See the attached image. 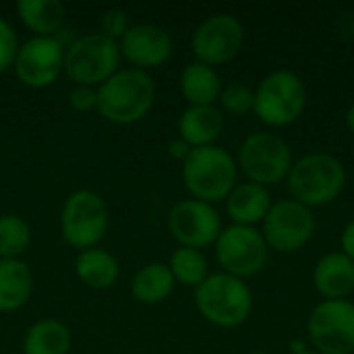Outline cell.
Here are the masks:
<instances>
[{"mask_svg": "<svg viewBox=\"0 0 354 354\" xmlns=\"http://www.w3.org/2000/svg\"><path fill=\"white\" fill-rule=\"evenodd\" d=\"M120 58L118 41L106 37L102 31L85 33L75 37L64 50L62 73H66L75 85L100 87L120 68Z\"/></svg>", "mask_w": 354, "mask_h": 354, "instance_id": "cell-5", "label": "cell"}, {"mask_svg": "<svg viewBox=\"0 0 354 354\" xmlns=\"http://www.w3.org/2000/svg\"><path fill=\"white\" fill-rule=\"evenodd\" d=\"M251 354H266V353H251Z\"/></svg>", "mask_w": 354, "mask_h": 354, "instance_id": "cell-36", "label": "cell"}, {"mask_svg": "<svg viewBox=\"0 0 354 354\" xmlns=\"http://www.w3.org/2000/svg\"><path fill=\"white\" fill-rule=\"evenodd\" d=\"M17 52H19L17 33H15L12 25L0 17V73H4L6 68H10L15 64Z\"/></svg>", "mask_w": 354, "mask_h": 354, "instance_id": "cell-28", "label": "cell"}, {"mask_svg": "<svg viewBox=\"0 0 354 354\" xmlns=\"http://www.w3.org/2000/svg\"><path fill=\"white\" fill-rule=\"evenodd\" d=\"M313 284L326 301L346 299L354 290V261L342 251L324 255L315 266Z\"/></svg>", "mask_w": 354, "mask_h": 354, "instance_id": "cell-16", "label": "cell"}, {"mask_svg": "<svg viewBox=\"0 0 354 354\" xmlns=\"http://www.w3.org/2000/svg\"><path fill=\"white\" fill-rule=\"evenodd\" d=\"M239 166L234 158L218 147H195L183 162V180L193 199L218 203L236 187Z\"/></svg>", "mask_w": 354, "mask_h": 354, "instance_id": "cell-2", "label": "cell"}, {"mask_svg": "<svg viewBox=\"0 0 354 354\" xmlns=\"http://www.w3.org/2000/svg\"><path fill=\"white\" fill-rule=\"evenodd\" d=\"M172 276L176 282L185 286H199L209 274H207V259L201 251L189 249V247H178L168 263Z\"/></svg>", "mask_w": 354, "mask_h": 354, "instance_id": "cell-26", "label": "cell"}, {"mask_svg": "<svg viewBox=\"0 0 354 354\" xmlns=\"http://www.w3.org/2000/svg\"><path fill=\"white\" fill-rule=\"evenodd\" d=\"M71 332L58 319L35 322L23 338V354H68Z\"/></svg>", "mask_w": 354, "mask_h": 354, "instance_id": "cell-24", "label": "cell"}, {"mask_svg": "<svg viewBox=\"0 0 354 354\" xmlns=\"http://www.w3.org/2000/svg\"><path fill=\"white\" fill-rule=\"evenodd\" d=\"M68 106L77 112H89L97 106V87L75 85L68 91Z\"/></svg>", "mask_w": 354, "mask_h": 354, "instance_id": "cell-30", "label": "cell"}, {"mask_svg": "<svg viewBox=\"0 0 354 354\" xmlns=\"http://www.w3.org/2000/svg\"><path fill=\"white\" fill-rule=\"evenodd\" d=\"M120 54L133 64V68H156L172 56L170 33L153 23H135L118 39Z\"/></svg>", "mask_w": 354, "mask_h": 354, "instance_id": "cell-15", "label": "cell"}, {"mask_svg": "<svg viewBox=\"0 0 354 354\" xmlns=\"http://www.w3.org/2000/svg\"><path fill=\"white\" fill-rule=\"evenodd\" d=\"M156 100V83L147 71L118 68L97 87L100 116L114 124H133L145 118Z\"/></svg>", "mask_w": 354, "mask_h": 354, "instance_id": "cell-1", "label": "cell"}, {"mask_svg": "<svg viewBox=\"0 0 354 354\" xmlns=\"http://www.w3.org/2000/svg\"><path fill=\"white\" fill-rule=\"evenodd\" d=\"M286 185L292 199L311 209L338 199L346 185V170L330 153H309L292 164Z\"/></svg>", "mask_w": 354, "mask_h": 354, "instance_id": "cell-3", "label": "cell"}, {"mask_svg": "<svg viewBox=\"0 0 354 354\" xmlns=\"http://www.w3.org/2000/svg\"><path fill=\"white\" fill-rule=\"evenodd\" d=\"M168 228L180 247L201 251L209 245H216L222 232V220L212 203L183 199L170 209Z\"/></svg>", "mask_w": 354, "mask_h": 354, "instance_id": "cell-14", "label": "cell"}, {"mask_svg": "<svg viewBox=\"0 0 354 354\" xmlns=\"http://www.w3.org/2000/svg\"><path fill=\"white\" fill-rule=\"evenodd\" d=\"M268 243L263 234L253 226H228L222 228L216 241V259L224 274L234 278H251L259 274L268 263Z\"/></svg>", "mask_w": 354, "mask_h": 354, "instance_id": "cell-9", "label": "cell"}, {"mask_svg": "<svg viewBox=\"0 0 354 354\" xmlns=\"http://www.w3.org/2000/svg\"><path fill=\"white\" fill-rule=\"evenodd\" d=\"M307 332L319 354H351L354 351V303L348 299L322 301L309 315Z\"/></svg>", "mask_w": 354, "mask_h": 354, "instance_id": "cell-10", "label": "cell"}, {"mask_svg": "<svg viewBox=\"0 0 354 354\" xmlns=\"http://www.w3.org/2000/svg\"><path fill=\"white\" fill-rule=\"evenodd\" d=\"M315 232L313 212L295 201L282 199L272 203L268 216L263 218V239L270 249L278 253H297L301 251Z\"/></svg>", "mask_w": 354, "mask_h": 354, "instance_id": "cell-11", "label": "cell"}, {"mask_svg": "<svg viewBox=\"0 0 354 354\" xmlns=\"http://www.w3.org/2000/svg\"><path fill=\"white\" fill-rule=\"evenodd\" d=\"M64 50L66 48L56 37H29L19 46L12 64L17 79L31 89L52 85L64 68Z\"/></svg>", "mask_w": 354, "mask_h": 354, "instance_id": "cell-13", "label": "cell"}, {"mask_svg": "<svg viewBox=\"0 0 354 354\" xmlns=\"http://www.w3.org/2000/svg\"><path fill=\"white\" fill-rule=\"evenodd\" d=\"M290 348H292V353H295V354H305V353H307V346H305V342H303V340H295V342L290 344Z\"/></svg>", "mask_w": 354, "mask_h": 354, "instance_id": "cell-33", "label": "cell"}, {"mask_svg": "<svg viewBox=\"0 0 354 354\" xmlns=\"http://www.w3.org/2000/svg\"><path fill=\"white\" fill-rule=\"evenodd\" d=\"M224 131V116L216 106H189L178 118V137L195 147L214 145Z\"/></svg>", "mask_w": 354, "mask_h": 354, "instance_id": "cell-17", "label": "cell"}, {"mask_svg": "<svg viewBox=\"0 0 354 354\" xmlns=\"http://www.w3.org/2000/svg\"><path fill=\"white\" fill-rule=\"evenodd\" d=\"M243 41H245L243 23L228 12H220L207 17L195 29L191 48L197 62H203L207 66H218L230 62L241 52Z\"/></svg>", "mask_w": 354, "mask_h": 354, "instance_id": "cell-12", "label": "cell"}, {"mask_svg": "<svg viewBox=\"0 0 354 354\" xmlns=\"http://www.w3.org/2000/svg\"><path fill=\"white\" fill-rule=\"evenodd\" d=\"M174 276L166 263L153 261L137 270V274L131 280V292L133 299H137L143 305H160L164 303L172 290H174Z\"/></svg>", "mask_w": 354, "mask_h": 354, "instance_id": "cell-23", "label": "cell"}, {"mask_svg": "<svg viewBox=\"0 0 354 354\" xmlns=\"http://www.w3.org/2000/svg\"><path fill=\"white\" fill-rule=\"evenodd\" d=\"M195 305L203 319L218 328H236L245 324L253 309L249 286L230 274H209L195 288Z\"/></svg>", "mask_w": 354, "mask_h": 354, "instance_id": "cell-4", "label": "cell"}, {"mask_svg": "<svg viewBox=\"0 0 354 354\" xmlns=\"http://www.w3.org/2000/svg\"><path fill=\"white\" fill-rule=\"evenodd\" d=\"M180 91L189 106H214L222 93V81L214 66L195 60L180 73Z\"/></svg>", "mask_w": 354, "mask_h": 354, "instance_id": "cell-22", "label": "cell"}, {"mask_svg": "<svg viewBox=\"0 0 354 354\" xmlns=\"http://www.w3.org/2000/svg\"><path fill=\"white\" fill-rule=\"evenodd\" d=\"M31 245V226L17 214L0 216V259H19Z\"/></svg>", "mask_w": 354, "mask_h": 354, "instance_id": "cell-25", "label": "cell"}, {"mask_svg": "<svg viewBox=\"0 0 354 354\" xmlns=\"http://www.w3.org/2000/svg\"><path fill=\"white\" fill-rule=\"evenodd\" d=\"M100 27H102V33L114 41H118L127 29L131 27L129 23V15L122 10V8H108L104 15H102V21H100Z\"/></svg>", "mask_w": 354, "mask_h": 354, "instance_id": "cell-29", "label": "cell"}, {"mask_svg": "<svg viewBox=\"0 0 354 354\" xmlns=\"http://www.w3.org/2000/svg\"><path fill=\"white\" fill-rule=\"evenodd\" d=\"M305 354H319V353H305Z\"/></svg>", "mask_w": 354, "mask_h": 354, "instance_id": "cell-35", "label": "cell"}, {"mask_svg": "<svg viewBox=\"0 0 354 354\" xmlns=\"http://www.w3.org/2000/svg\"><path fill=\"white\" fill-rule=\"evenodd\" d=\"M346 127H348V131L354 135V104L348 108V112H346Z\"/></svg>", "mask_w": 354, "mask_h": 354, "instance_id": "cell-34", "label": "cell"}, {"mask_svg": "<svg viewBox=\"0 0 354 354\" xmlns=\"http://www.w3.org/2000/svg\"><path fill=\"white\" fill-rule=\"evenodd\" d=\"M307 106V89L299 75L290 71L270 73L255 89L253 112L268 127L292 124Z\"/></svg>", "mask_w": 354, "mask_h": 354, "instance_id": "cell-7", "label": "cell"}, {"mask_svg": "<svg viewBox=\"0 0 354 354\" xmlns=\"http://www.w3.org/2000/svg\"><path fill=\"white\" fill-rule=\"evenodd\" d=\"M218 100L228 114L245 116V114L253 112L255 91L245 83H228L226 87H222V93Z\"/></svg>", "mask_w": 354, "mask_h": 354, "instance_id": "cell-27", "label": "cell"}, {"mask_svg": "<svg viewBox=\"0 0 354 354\" xmlns=\"http://www.w3.org/2000/svg\"><path fill=\"white\" fill-rule=\"evenodd\" d=\"M272 207V197L266 187L255 183H236L226 197V214L236 226H255L263 222Z\"/></svg>", "mask_w": 354, "mask_h": 354, "instance_id": "cell-18", "label": "cell"}, {"mask_svg": "<svg viewBox=\"0 0 354 354\" xmlns=\"http://www.w3.org/2000/svg\"><path fill=\"white\" fill-rule=\"evenodd\" d=\"M17 12L23 25L39 37H54L64 29L66 8L60 0H19Z\"/></svg>", "mask_w": 354, "mask_h": 354, "instance_id": "cell-21", "label": "cell"}, {"mask_svg": "<svg viewBox=\"0 0 354 354\" xmlns=\"http://www.w3.org/2000/svg\"><path fill=\"white\" fill-rule=\"evenodd\" d=\"M33 292V274L23 259H0V313L27 305Z\"/></svg>", "mask_w": 354, "mask_h": 354, "instance_id": "cell-19", "label": "cell"}, {"mask_svg": "<svg viewBox=\"0 0 354 354\" xmlns=\"http://www.w3.org/2000/svg\"><path fill=\"white\" fill-rule=\"evenodd\" d=\"M75 274L85 286L95 288V290H106L116 284L120 276V266H118V259L110 251L93 247V249H85L77 253Z\"/></svg>", "mask_w": 354, "mask_h": 354, "instance_id": "cell-20", "label": "cell"}, {"mask_svg": "<svg viewBox=\"0 0 354 354\" xmlns=\"http://www.w3.org/2000/svg\"><path fill=\"white\" fill-rule=\"evenodd\" d=\"M239 164L249 183L272 187L286 180L292 168L290 145L274 133H253L239 149Z\"/></svg>", "mask_w": 354, "mask_h": 354, "instance_id": "cell-8", "label": "cell"}, {"mask_svg": "<svg viewBox=\"0 0 354 354\" xmlns=\"http://www.w3.org/2000/svg\"><path fill=\"white\" fill-rule=\"evenodd\" d=\"M168 153H170L174 160L185 162V160H187V156L191 153V145H187V143L178 137V139L170 141V145H168Z\"/></svg>", "mask_w": 354, "mask_h": 354, "instance_id": "cell-31", "label": "cell"}, {"mask_svg": "<svg viewBox=\"0 0 354 354\" xmlns=\"http://www.w3.org/2000/svg\"><path fill=\"white\" fill-rule=\"evenodd\" d=\"M340 245H342V253L348 255L354 261V220L344 228L342 239H340Z\"/></svg>", "mask_w": 354, "mask_h": 354, "instance_id": "cell-32", "label": "cell"}, {"mask_svg": "<svg viewBox=\"0 0 354 354\" xmlns=\"http://www.w3.org/2000/svg\"><path fill=\"white\" fill-rule=\"evenodd\" d=\"M110 226V212L102 195L89 189H79L66 197L60 212L62 241L77 249H93L106 236Z\"/></svg>", "mask_w": 354, "mask_h": 354, "instance_id": "cell-6", "label": "cell"}]
</instances>
